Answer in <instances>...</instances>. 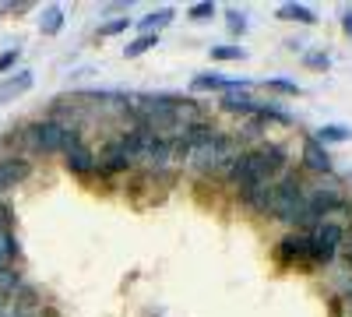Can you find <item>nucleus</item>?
<instances>
[{
    "mask_svg": "<svg viewBox=\"0 0 352 317\" xmlns=\"http://www.w3.org/2000/svg\"><path fill=\"white\" fill-rule=\"evenodd\" d=\"M64 166H67V173H74V177H92V173H96V155H92V149L81 141L78 149L64 152Z\"/></svg>",
    "mask_w": 352,
    "mask_h": 317,
    "instance_id": "nucleus-12",
    "label": "nucleus"
},
{
    "mask_svg": "<svg viewBox=\"0 0 352 317\" xmlns=\"http://www.w3.org/2000/svg\"><path fill=\"white\" fill-rule=\"evenodd\" d=\"M21 285H25V278H21V272L14 265L0 268V300H14Z\"/></svg>",
    "mask_w": 352,
    "mask_h": 317,
    "instance_id": "nucleus-19",
    "label": "nucleus"
},
{
    "mask_svg": "<svg viewBox=\"0 0 352 317\" xmlns=\"http://www.w3.org/2000/svg\"><path fill=\"white\" fill-rule=\"evenodd\" d=\"M278 18L282 21H300V25H314L317 21V14L310 8H303V4H282L278 8Z\"/></svg>",
    "mask_w": 352,
    "mask_h": 317,
    "instance_id": "nucleus-22",
    "label": "nucleus"
},
{
    "mask_svg": "<svg viewBox=\"0 0 352 317\" xmlns=\"http://www.w3.org/2000/svg\"><path fill=\"white\" fill-rule=\"evenodd\" d=\"M32 81H36V74H32V71H18L14 78L0 81V102H11L14 96L28 92V89H32Z\"/></svg>",
    "mask_w": 352,
    "mask_h": 317,
    "instance_id": "nucleus-17",
    "label": "nucleus"
},
{
    "mask_svg": "<svg viewBox=\"0 0 352 317\" xmlns=\"http://www.w3.org/2000/svg\"><path fill=\"white\" fill-rule=\"evenodd\" d=\"M285 169V152L278 145H264V149H250V152H240L226 166L222 177L232 184V187H254V184H264L272 173H282Z\"/></svg>",
    "mask_w": 352,
    "mask_h": 317,
    "instance_id": "nucleus-1",
    "label": "nucleus"
},
{
    "mask_svg": "<svg viewBox=\"0 0 352 317\" xmlns=\"http://www.w3.org/2000/svg\"><path fill=\"white\" fill-rule=\"evenodd\" d=\"M342 25H345V36L352 39V8H345V14H342Z\"/></svg>",
    "mask_w": 352,
    "mask_h": 317,
    "instance_id": "nucleus-33",
    "label": "nucleus"
},
{
    "mask_svg": "<svg viewBox=\"0 0 352 317\" xmlns=\"http://www.w3.org/2000/svg\"><path fill=\"white\" fill-rule=\"evenodd\" d=\"M261 106H264V102L250 99L247 92H240V96H222V109H226V113H236V117H261Z\"/></svg>",
    "mask_w": 352,
    "mask_h": 317,
    "instance_id": "nucleus-16",
    "label": "nucleus"
},
{
    "mask_svg": "<svg viewBox=\"0 0 352 317\" xmlns=\"http://www.w3.org/2000/svg\"><path fill=\"white\" fill-rule=\"evenodd\" d=\"M264 89H275V92H282V96H296L300 85L289 81V78H268V81H264Z\"/></svg>",
    "mask_w": 352,
    "mask_h": 317,
    "instance_id": "nucleus-27",
    "label": "nucleus"
},
{
    "mask_svg": "<svg viewBox=\"0 0 352 317\" xmlns=\"http://www.w3.org/2000/svg\"><path fill=\"white\" fill-rule=\"evenodd\" d=\"M64 28V8L60 4H50L43 14H39V32L43 36H56Z\"/></svg>",
    "mask_w": 352,
    "mask_h": 317,
    "instance_id": "nucleus-20",
    "label": "nucleus"
},
{
    "mask_svg": "<svg viewBox=\"0 0 352 317\" xmlns=\"http://www.w3.org/2000/svg\"><path fill=\"white\" fill-rule=\"evenodd\" d=\"M310 71H328L331 67V56L328 53H307V61H303Z\"/></svg>",
    "mask_w": 352,
    "mask_h": 317,
    "instance_id": "nucleus-29",
    "label": "nucleus"
},
{
    "mask_svg": "<svg viewBox=\"0 0 352 317\" xmlns=\"http://www.w3.org/2000/svg\"><path fill=\"white\" fill-rule=\"evenodd\" d=\"M250 78H229V74H219V71H204V74H194L190 81V92H226V96H240L250 89Z\"/></svg>",
    "mask_w": 352,
    "mask_h": 317,
    "instance_id": "nucleus-5",
    "label": "nucleus"
},
{
    "mask_svg": "<svg viewBox=\"0 0 352 317\" xmlns=\"http://www.w3.org/2000/svg\"><path fill=\"white\" fill-rule=\"evenodd\" d=\"M173 21V8H162V11H148L141 21H138V28H141V36L144 32H155L159 36V28H166Z\"/></svg>",
    "mask_w": 352,
    "mask_h": 317,
    "instance_id": "nucleus-21",
    "label": "nucleus"
},
{
    "mask_svg": "<svg viewBox=\"0 0 352 317\" xmlns=\"http://www.w3.org/2000/svg\"><path fill=\"white\" fill-rule=\"evenodd\" d=\"M148 134H152V127H144V124H138V127H131V131H124L120 138H116V145H120V152L134 162V159H141V152H144V141H148Z\"/></svg>",
    "mask_w": 352,
    "mask_h": 317,
    "instance_id": "nucleus-14",
    "label": "nucleus"
},
{
    "mask_svg": "<svg viewBox=\"0 0 352 317\" xmlns=\"http://www.w3.org/2000/svg\"><path fill=\"white\" fill-rule=\"evenodd\" d=\"M307 201H310V208L317 212V219L335 215V212H349L345 197H342L335 187H317V190H310V194H307Z\"/></svg>",
    "mask_w": 352,
    "mask_h": 317,
    "instance_id": "nucleus-8",
    "label": "nucleus"
},
{
    "mask_svg": "<svg viewBox=\"0 0 352 317\" xmlns=\"http://www.w3.org/2000/svg\"><path fill=\"white\" fill-rule=\"evenodd\" d=\"M303 169L317 173V177H328V173L335 169V166H331V155L324 152V145H317L314 138L303 141Z\"/></svg>",
    "mask_w": 352,
    "mask_h": 317,
    "instance_id": "nucleus-11",
    "label": "nucleus"
},
{
    "mask_svg": "<svg viewBox=\"0 0 352 317\" xmlns=\"http://www.w3.org/2000/svg\"><path fill=\"white\" fill-rule=\"evenodd\" d=\"M236 159V138L229 134H215L212 141H204V145L190 149V169L194 173H226V166Z\"/></svg>",
    "mask_w": 352,
    "mask_h": 317,
    "instance_id": "nucleus-2",
    "label": "nucleus"
},
{
    "mask_svg": "<svg viewBox=\"0 0 352 317\" xmlns=\"http://www.w3.org/2000/svg\"><path fill=\"white\" fill-rule=\"evenodd\" d=\"M240 201H243V208H247V212H261V215H268V201H272V184L264 180V184H254V187L240 190Z\"/></svg>",
    "mask_w": 352,
    "mask_h": 317,
    "instance_id": "nucleus-15",
    "label": "nucleus"
},
{
    "mask_svg": "<svg viewBox=\"0 0 352 317\" xmlns=\"http://www.w3.org/2000/svg\"><path fill=\"white\" fill-rule=\"evenodd\" d=\"M187 18L190 21H208V18H215V4H212V0H201V4H194L187 11Z\"/></svg>",
    "mask_w": 352,
    "mask_h": 317,
    "instance_id": "nucleus-28",
    "label": "nucleus"
},
{
    "mask_svg": "<svg viewBox=\"0 0 352 317\" xmlns=\"http://www.w3.org/2000/svg\"><path fill=\"white\" fill-rule=\"evenodd\" d=\"M212 61H247L243 46H212Z\"/></svg>",
    "mask_w": 352,
    "mask_h": 317,
    "instance_id": "nucleus-26",
    "label": "nucleus"
},
{
    "mask_svg": "<svg viewBox=\"0 0 352 317\" xmlns=\"http://www.w3.org/2000/svg\"><path fill=\"white\" fill-rule=\"evenodd\" d=\"M141 159L148 162V166H166V162L173 159V141H169L166 134L152 131V134H148V141H144V152H141Z\"/></svg>",
    "mask_w": 352,
    "mask_h": 317,
    "instance_id": "nucleus-10",
    "label": "nucleus"
},
{
    "mask_svg": "<svg viewBox=\"0 0 352 317\" xmlns=\"http://www.w3.org/2000/svg\"><path fill=\"white\" fill-rule=\"evenodd\" d=\"M21 149L28 152H36V155H56L64 145V124H56V120H36V124H28L21 134Z\"/></svg>",
    "mask_w": 352,
    "mask_h": 317,
    "instance_id": "nucleus-3",
    "label": "nucleus"
},
{
    "mask_svg": "<svg viewBox=\"0 0 352 317\" xmlns=\"http://www.w3.org/2000/svg\"><path fill=\"white\" fill-rule=\"evenodd\" d=\"M18 56H21V53H18V46H14V50H4V53H0V74H8V71H11L14 64H18Z\"/></svg>",
    "mask_w": 352,
    "mask_h": 317,
    "instance_id": "nucleus-31",
    "label": "nucleus"
},
{
    "mask_svg": "<svg viewBox=\"0 0 352 317\" xmlns=\"http://www.w3.org/2000/svg\"><path fill=\"white\" fill-rule=\"evenodd\" d=\"M275 257L282 265H292V261H310L314 257V237L310 233H289L278 240L275 247Z\"/></svg>",
    "mask_w": 352,
    "mask_h": 317,
    "instance_id": "nucleus-6",
    "label": "nucleus"
},
{
    "mask_svg": "<svg viewBox=\"0 0 352 317\" xmlns=\"http://www.w3.org/2000/svg\"><path fill=\"white\" fill-rule=\"evenodd\" d=\"M352 138V131L349 127H338V124H324V127H320L317 131V145H338V141H349Z\"/></svg>",
    "mask_w": 352,
    "mask_h": 317,
    "instance_id": "nucleus-23",
    "label": "nucleus"
},
{
    "mask_svg": "<svg viewBox=\"0 0 352 317\" xmlns=\"http://www.w3.org/2000/svg\"><path fill=\"white\" fill-rule=\"evenodd\" d=\"M96 169H99V177H116V173H127V169H131V159L120 152V145H116V141H109L106 152H102V159L96 162Z\"/></svg>",
    "mask_w": 352,
    "mask_h": 317,
    "instance_id": "nucleus-13",
    "label": "nucleus"
},
{
    "mask_svg": "<svg viewBox=\"0 0 352 317\" xmlns=\"http://www.w3.org/2000/svg\"><path fill=\"white\" fill-rule=\"evenodd\" d=\"M226 21H229L232 32H243V28H247V14L236 11V8H229V11H226Z\"/></svg>",
    "mask_w": 352,
    "mask_h": 317,
    "instance_id": "nucleus-30",
    "label": "nucleus"
},
{
    "mask_svg": "<svg viewBox=\"0 0 352 317\" xmlns=\"http://www.w3.org/2000/svg\"><path fill=\"white\" fill-rule=\"evenodd\" d=\"M8 314H11V303H8V300H0V317H8Z\"/></svg>",
    "mask_w": 352,
    "mask_h": 317,
    "instance_id": "nucleus-34",
    "label": "nucleus"
},
{
    "mask_svg": "<svg viewBox=\"0 0 352 317\" xmlns=\"http://www.w3.org/2000/svg\"><path fill=\"white\" fill-rule=\"evenodd\" d=\"M131 28V18L127 14H116L113 21H102L99 25V36H120V32H127Z\"/></svg>",
    "mask_w": 352,
    "mask_h": 317,
    "instance_id": "nucleus-25",
    "label": "nucleus"
},
{
    "mask_svg": "<svg viewBox=\"0 0 352 317\" xmlns=\"http://www.w3.org/2000/svg\"><path fill=\"white\" fill-rule=\"evenodd\" d=\"M8 303H11V314L8 317H43V293L36 289L32 282H25L21 289H18V296L8 300Z\"/></svg>",
    "mask_w": 352,
    "mask_h": 317,
    "instance_id": "nucleus-7",
    "label": "nucleus"
},
{
    "mask_svg": "<svg viewBox=\"0 0 352 317\" xmlns=\"http://www.w3.org/2000/svg\"><path fill=\"white\" fill-rule=\"evenodd\" d=\"M0 229H14V208L8 201H0Z\"/></svg>",
    "mask_w": 352,
    "mask_h": 317,
    "instance_id": "nucleus-32",
    "label": "nucleus"
},
{
    "mask_svg": "<svg viewBox=\"0 0 352 317\" xmlns=\"http://www.w3.org/2000/svg\"><path fill=\"white\" fill-rule=\"evenodd\" d=\"M152 46H159V36H155V32H144V36H138L134 43H127V56H141V53H148Z\"/></svg>",
    "mask_w": 352,
    "mask_h": 317,
    "instance_id": "nucleus-24",
    "label": "nucleus"
},
{
    "mask_svg": "<svg viewBox=\"0 0 352 317\" xmlns=\"http://www.w3.org/2000/svg\"><path fill=\"white\" fill-rule=\"evenodd\" d=\"M314 257L310 261H317V265H331L335 261V254H338V247H342V240H345V226H338V222H328V219H320L317 226H314Z\"/></svg>",
    "mask_w": 352,
    "mask_h": 317,
    "instance_id": "nucleus-4",
    "label": "nucleus"
},
{
    "mask_svg": "<svg viewBox=\"0 0 352 317\" xmlns=\"http://www.w3.org/2000/svg\"><path fill=\"white\" fill-rule=\"evenodd\" d=\"M349 257H352V250H349Z\"/></svg>",
    "mask_w": 352,
    "mask_h": 317,
    "instance_id": "nucleus-35",
    "label": "nucleus"
},
{
    "mask_svg": "<svg viewBox=\"0 0 352 317\" xmlns=\"http://www.w3.org/2000/svg\"><path fill=\"white\" fill-rule=\"evenodd\" d=\"M28 173H32V162L21 159V155H14V159H0V194H8V190H14L18 184H25V180H28Z\"/></svg>",
    "mask_w": 352,
    "mask_h": 317,
    "instance_id": "nucleus-9",
    "label": "nucleus"
},
{
    "mask_svg": "<svg viewBox=\"0 0 352 317\" xmlns=\"http://www.w3.org/2000/svg\"><path fill=\"white\" fill-rule=\"evenodd\" d=\"M18 257H21V243L14 237V229H0V268L14 265Z\"/></svg>",
    "mask_w": 352,
    "mask_h": 317,
    "instance_id": "nucleus-18",
    "label": "nucleus"
}]
</instances>
